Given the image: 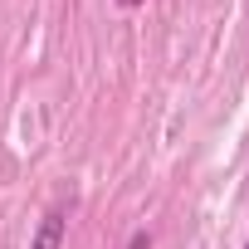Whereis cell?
Instances as JSON below:
<instances>
[{
  "label": "cell",
  "mask_w": 249,
  "mask_h": 249,
  "mask_svg": "<svg viewBox=\"0 0 249 249\" xmlns=\"http://www.w3.org/2000/svg\"><path fill=\"white\" fill-rule=\"evenodd\" d=\"M30 249H64V210H49L30 239Z\"/></svg>",
  "instance_id": "obj_1"
},
{
  "label": "cell",
  "mask_w": 249,
  "mask_h": 249,
  "mask_svg": "<svg viewBox=\"0 0 249 249\" xmlns=\"http://www.w3.org/2000/svg\"><path fill=\"white\" fill-rule=\"evenodd\" d=\"M127 249H152V239H147V234H142V230H137V234H132V239H127Z\"/></svg>",
  "instance_id": "obj_2"
},
{
  "label": "cell",
  "mask_w": 249,
  "mask_h": 249,
  "mask_svg": "<svg viewBox=\"0 0 249 249\" xmlns=\"http://www.w3.org/2000/svg\"><path fill=\"white\" fill-rule=\"evenodd\" d=\"M122 5H137V0H122Z\"/></svg>",
  "instance_id": "obj_3"
},
{
  "label": "cell",
  "mask_w": 249,
  "mask_h": 249,
  "mask_svg": "<svg viewBox=\"0 0 249 249\" xmlns=\"http://www.w3.org/2000/svg\"><path fill=\"white\" fill-rule=\"evenodd\" d=\"M244 249H249V239H244Z\"/></svg>",
  "instance_id": "obj_4"
}]
</instances>
